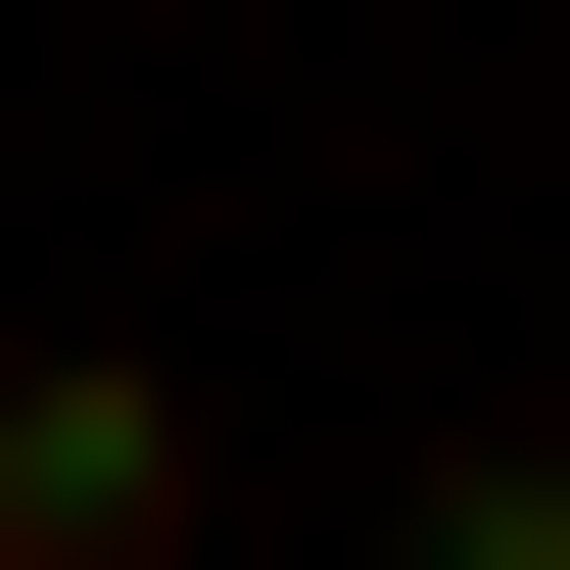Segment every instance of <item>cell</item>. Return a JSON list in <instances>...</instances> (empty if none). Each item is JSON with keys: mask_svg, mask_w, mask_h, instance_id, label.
I'll use <instances>...</instances> for the list:
<instances>
[{"mask_svg": "<svg viewBox=\"0 0 570 570\" xmlns=\"http://www.w3.org/2000/svg\"><path fill=\"white\" fill-rule=\"evenodd\" d=\"M0 570H190V381H142V333L0 381Z\"/></svg>", "mask_w": 570, "mask_h": 570, "instance_id": "1", "label": "cell"}]
</instances>
